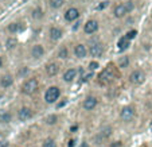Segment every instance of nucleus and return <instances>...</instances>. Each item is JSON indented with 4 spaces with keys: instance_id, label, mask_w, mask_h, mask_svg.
<instances>
[{
    "instance_id": "1",
    "label": "nucleus",
    "mask_w": 152,
    "mask_h": 147,
    "mask_svg": "<svg viewBox=\"0 0 152 147\" xmlns=\"http://www.w3.org/2000/svg\"><path fill=\"white\" fill-rule=\"evenodd\" d=\"M38 88H39V81H38V78L31 77V78L24 81V84L22 85V93H23V95H27V96H31L37 92Z\"/></svg>"
},
{
    "instance_id": "2",
    "label": "nucleus",
    "mask_w": 152,
    "mask_h": 147,
    "mask_svg": "<svg viewBox=\"0 0 152 147\" xmlns=\"http://www.w3.org/2000/svg\"><path fill=\"white\" fill-rule=\"evenodd\" d=\"M59 97H61V89L58 87H55V85L49 87L46 89V92H45V101H46L47 104L57 103Z\"/></svg>"
},
{
    "instance_id": "3",
    "label": "nucleus",
    "mask_w": 152,
    "mask_h": 147,
    "mask_svg": "<svg viewBox=\"0 0 152 147\" xmlns=\"http://www.w3.org/2000/svg\"><path fill=\"white\" fill-rule=\"evenodd\" d=\"M110 135H112V128H110V127L102 128V130L98 131V132L94 135V138H93V140H94V144H102V143H105L106 139L109 138Z\"/></svg>"
},
{
    "instance_id": "4",
    "label": "nucleus",
    "mask_w": 152,
    "mask_h": 147,
    "mask_svg": "<svg viewBox=\"0 0 152 147\" xmlns=\"http://www.w3.org/2000/svg\"><path fill=\"white\" fill-rule=\"evenodd\" d=\"M128 80H129V82L133 84V85H140V84H143L144 80H145V73L140 69H136L129 74Z\"/></svg>"
},
{
    "instance_id": "5",
    "label": "nucleus",
    "mask_w": 152,
    "mask_h": 147,
    "mask_svg": "<svg viewBox=\"0 0 152 147\" xmlns=\"http://www.w3.org/2000/svg\"><path fill=\"white\" fill-rule=\"evenodd\" d=\"M135 108L132 105H126L121 110L120 112V119L124 121V123H129V121H132L133 118H135Z\"/></svg>"
},
{
    "instance_id": "6",
    "label": "nucleus",
    "mask_w": 152,
    "mask_h": 147,
    "mask_svg": "<svg viewBox=\"0 0 152 147\" xmlns=\"http://www.w3.org/2000/svg\"><path fill=\"white\" fill-rule=\"evenodd\" d=\"M98 29H100V23H98V20H96V19L86 20V23L83 24V32L88 35H92V34H94V32H97Z\"/></svg>"
},
{
    "instance_id": "7",
    "label": "nucleus",
    "mask_w": 152,
    "mask_h": 147,
    "mask_svg": "<svg viewBox=\"0 0 152 147\" xmlns=\"http://www.w3.org/2000/svg\"><path fill=\"white\" fill-rule=\"evenodd\" d=\"M89 54L92 58H94L96 60H98L100 57H102L104 54V46L102 43H100V42H97V43H93L92 46L89 47Z\"/></svg>"
},
{
    "instance_id": "8",
    "label": "nucleus",
    "mask_w": 152,
    "mask_h": 147,
    "mask_svg": "<svg viewBox=\"0 0 152 147\" xmlns=\"http://www.w3.org/2000/svg\"><path fill=\"white\" fill-rule=\"evenodd\" d=\"M32 116H34V111L30 107H22L18 111V119H19V121H27Z\"/></svg>"
},
{
    "instance_id": "9",
    "label": "nucleus",
    "mask_w": 152,
    "mask_h": 147,
    "mask_svg": "<svg viewBox=\"0 0 152 147\" xmlns=\"http://www.w3.org/2000/svg\"><path fill=\"white\" fill-rule=\"evenodd\" d=\"M80 18V10L75 8V7H70L65 11L63 14V19L66 22H75V20Z\"/></svg>"
},
{
    "instance_id": "10",
    "label": "nucleus",
    "mask_w": 152,
    "mask_h": 147,
    "mask_svg": "<svg viewBox=\"0 0 152 147\" xmlns=\"http://www.w3.org/2000/svg\"><path fill=\"white\" fill-rule=\"evenodd\" d=\"M30 54H31V57L34 58V60H40V58L45 57V54H46V50H45L43 45L37 43V45H34V46L31 47V50H30Z\"/></svg>"
},
{
    "instance_id": "11",
    "label": "nucleus",
    "mask_w": 152,
    "mask_h": 147,
    "mask_svg": "<svg viewBox=\"0 0 152 147\" xmlns=\"http://www.w3.org/2000/svg\"><path fill=\"white\" fill-rule=\"evenodd\" d=\"M128 8H126L125 3H118L117 6H115V8H113V16L117 18V19H123V18H125L126 15H128Z\"/></svg>"
},
{
    "instance_id": "12",
    "label": "nucleus",
    "mask_w": 152,
    "mask_h": 147,
    "mask_svg": "<svg viewBox=\"0 0 152 147\" xmlns=\"http://www.w3.org/2000/svg\"><path fill=\"white\" fill-rule=\"evenodd\" d=\"M78 76V70L75 69V68H69V69H66L65 72H63L62 74V81L63 82H73V81L77 78Z\"/></svg>"
},
{
    "instance_id": "13",
    "label": "nucleus",
    "mask_w": 152,
    "mask_h": 147,
    "mask_svg": "<svg viewBox=\"0 0 152 147\" xmlns=\"http://www.w3.org/2000/svg\"><path fill=\"white\" fill-rule=\"evenodd\" d=\"M97 104H98V98L96 96H88V97H85V100L82 103V108L85 111H93L97 107Z\"/></svg>"
},
{
    "instance_id": "14",
    "label": "nucleus",
    "mask_w": 152,
    "mask_h": 147,
    "mask_svg": "<svg viewBox=\"0 0 152 147\" xmlns=\"http://www.w3.org/2000/svg\"><path fill=\"white\" fill-rule=\"evenodd\" d=\"M89 54V50L86 49V46L83 43H78L74 46V55L78 60H83L86 58V55Z\"/></svg>"
},
{
    "instance_id": "15",
    "label": "nucleus",
    "mask_w": 152,
    "mask_h": 147,
    "mask_svg": "<svg viewBox=\"0 0 152 147\" xmlns=\"http://www.w3.org/2000/svg\"><path fill=\"white\" fill-rule=\"evenodd\" d=\"M49 35H50V39L51 40H59L61 38L63 37V31L61 27L53 26V27H50V30H49Z\"/></svg>"
},
{
    "instance_id": "16",
    "label": "nucleus",
    "mask_w": 152,
    "mask_h": 147,
    "mask_svg": "<svg viewBox=\"0 0 152 147\" xmlns=\"http://www.w3.org/2000/svg\"><path fill=\"white\" fill-rule=\"evenodd\" d=\"M12 84H14V77L11 74H3L0 76V87L7 89V88L12 87Z\"/></svg>"
},
{
    "instance_id": "17",
    "label": "nucleus",
    "mask_w": 152,
    "mask_h": 147,
    "mask_svg": "<svg viewBox=\"0 0 152 147\" xmlns=\"http://www.w3.org/2000/svg\"><path fill=\"white\" fill-rule=\"evenodd\" d=\"M46 73L50 77H55V76L59 73V65L57 62H50L46 65Z\"/></svg>"
},
{
    "instance_id": "18",
    "label": "nucleus",
    "mask_w": 152,
    "mask_h": 147,
    "mask_svg": "<svg viewBox=\"0 0 152 147\" xmlns=\"http://www.w3.org/2000/svg\"><path fill=\"white\" fill-rule=\"evenodd\" d=\"M12 121V115L8 111H0V124H8Z\"/></svg>"
},
{
    "instance_id": "19",
    "label": "nucleus",
    "mask_w": 152,
    "mask_h": 147,
    "mask_svg": "<svg viewBox=\"0 0 152 147\" xmlns=\"http://www.w3.org/2000/svg\"><path fill=\"white\" fill-rule=\"evenodd\" d=\"M129 62H131L129 55H121V57H118V60H117V65L120 69H126V68L129 66Z\"/></svg>"
},
{
    "instance_id": "20",
    "label": "nucleus",
    "mask_w": 152,
    "mask_h": 147,
    "mask_svg": "<svg viewBox=\"0 0 152 147\" xmlns=\"http://www.w3.org/2000/svg\"><path fill=\"white\" fill-rule=\"evenodd\" d=\"M43 16H45V12H43V10L40 8V7H35V8H32V11H31L32 19L40 20V19H43Z\"/></svg>"
},
{
    "instance_id": "21",
    "label": "nucleus",
    "mask_w": 152,
    "mask_h": 147,
    "mask_svg": "<svg viewBox=\"0 0 152 147\" xmlns=\"http://www.w3.org/2000/svg\"><path fill=\"white\" fill-rule=\"evenodd\" d=\"M58 58H61V60H67L69 58V49H67V46H61L59 49H58Z\"/></svg>"
},
{
    "instance_id": "22",
    "label": "nucleus",
    "mask_w": 152,
    "mask_h": 147,
    "mask_svg": "<svg viewBox=\"0 0 152 147\" xmlns=\"http://www.w3.org/2000/svg\"><path fill=\"white\" fill-rule=\"evenodd\" d=\"M7 30H8L11 34H15V32H19L23 30V24L22 23H10Z\"/></svg>"
},
{
    "instance_id": "23",
    "label": "nucleus",
    "mask_w": 152,
    "mask_h": 147,
    "mask_svg": "<svg viewBox=\"0 0 152 147\" xmlns=\"http://www.w3.org/2000/svg\"><path fill=\"white\" fill-rule=\"evenodd\" d=\"M18 46V39L15 37H10L6 40V49L7 50H14Z\"/></svg>"
},
{
    "instance_id": "24",
    "label": "nucleus",
    "mask_w": 152,
    "mask_h": 147,
    "mask_svg": "<svg viewBox=\"0 0 152 147\" xmlns=\"http://www.w3.org/2000/svg\"><path fill=\"white\" fill-rule=\"evenodd\" d=\"M128 46H129V39H126V37H123L118 39V42H117L118 50H125Z\"/></svg>"
},
{
    "instance_id": "25",
    "label": "nucleus",
    "mask_w": 152,
    "mask_h": 147,
    "mask_svg": "<svg viewBox=\"0 0 152 147\" xmlns=\"http://www.w3.org/2000/svg\"><path fill=\"white\" fill-rule=\"evenodd\" d=\"M49 4L53 10H59L65 4V0H49Z\"/></svg>"
},
{
    "instance_id": "26",
    "label": "nucleus",
    "mask_w": 152,
    "mask_h": 147,
    "mask_svg": "<svg viewBox=\"0 0 152 147\" xmlns=\"http://www.w3.org/2000/svg\"><path fill=\"white\" fill-rule=\"evenodd\" d=\"M42 147H57V142L53 138H46L42 142Z\"/></svg>"
},
{
    "instance_id": "27",
    "label": "nucleus",
    "mask_w": 152,
    "mask_h": 147,
    "mask_svg": "<svg viewBox=\"0 0 152 147\" xmlns=\"http://www.w3.org/2000/svg\"><path fill=\"white\" fill-rule=\"evenodd\" d=\"M100 78L101 80H105V81H110L113 78V73H112V70H104L102 73H101V76H100Z\"/></svg>"
},
{
    "instance_id": "28",
    "label": "nucleus",
    "mask_w": 152,
    "mask_h": 147,
    "mask_svg": "<svg viewBox=\"0 0 152 147\" xmlns=\"http://www.w3.org/2000/svg\"><path fill=\"white\" fill-rule=\"evenodd\" d=\"M45 121H46V124H49V126H53V124H57L58 121V116L57 115H49L46 119H45Z\"/></svg>"
},
{
    "instance_id": "29",
    "label": "nucleus",
    "mask_w": 152,
    "mask_h": 147,
    "mask_svg": "<svg viewBox=\"0 0 152 147\" xmlns=\"http://www.w3.org/2000/svg\"><path fill=\"white\" fill-rule=\"evenodd\" d=\"M98 68H100V64H98L97 61H92V62H89V66H88V69H89L90 72H96Z\"/></svg>"
},
{
    "instance_id": "30",
    "label": "nucleus",
    "mask_w": 152,
    "mask_h": 147,
    "mask_svg": "<svg viewBox=\"0 0 152 147\" xmlns=\"http://www.w3.org/2000/svg\"><path fill=\"white\" fill-rule=\"evenodd\" d=\"M125 6H126V8H128V12H129V14H131V12L133 11V8H135V4H133L132 0H129V1H125Z\"/></svg>"
},
{
    "instance_id": "31",
    "label": "nucleus",
    "mask_w": 152,
    "mask_h": 147,
    "mask_svg": "<svg viewBox=\"0 0 152 147\" xmlns=\"http://www.w3.org/2000/svg\"><path fill=\"white\" fill-rule=\"evenodd\" d=\"M0 147H8V140L3 135H0Z\"/></svg>"
},
{
    "instance_id": "32",
    "label": "nucleus",
    "mask_w": 152,
    "mask_h": 147,
    "mask_svg": "<svg viewBox=\"0 0 152 147\" xmlns=\"http://www.w3.org/2000/svg\"><path fill=\"white\" fill-rule=\"evenodd\" d=\"M27 73H28V68H27V66H23L22 69L19 70V73H18V74H19V77H24Z\"/></svg>"
},
{
    "instance_id": "33",
    "label": "nucleus",
    "mask_w": 152,
    "mask_h": 147,
    "mask_svg": "<svg viewBox=\"0 0 152 147\" xmlns=\"http://www.w3.org/2000/svg\"><path fill=\"white\" fill-rule=\"evenodd\" d=\"M136 34H137V32H136V30H132V31H128L126 32V39H132V38H135L136 37Z\"/></svg>"
},
{
    "instance_id": "34",
    "label": "nucleus",
    "mask_w": 152,
    "mask_h": 147,
    "mask_svg": "<svg viewBox=\"0 0 152 147\" xmlns=\"http://www.w3.org/2000/svg\"><path fill=\"white\" fill-rule=\"evenodd\" d=\"M108 4H109L108 1H102V3H101L100 6H97V10H104L106 6H108Z\"/></svg>"
},
{
    "instance_id": "35",
    "label": "nucleus",
    "mask_w": 152,
    "mask_h": 147,
    "mask_svg": "<svg viewBox=\"0 0 152 147\" xmlns=\"http://www.w3.org/2000/svg\"><path fill=\"white\" fill-rule=\"evenodd\" d=\"M80 147H89V143H88V142H82V143L80 144Z\"/></svg>"
},
{
    "instance_id": "36",
    "label": "nucleus",
    "mask_w": 152,
    "mask_h": 147,
    "mask_svg": "<svg viewBox=\"0 0 152 147\" xmlns=\"http://www.w3.org/2000/svg\"><path fill=\"white\" fill-rule=\"evenodd\" d=\"M0 68H3V57L0 55Z\"/></svg>"
},
{
    "instance_id": "37",
    "label": "nucleus",
    "mask_w": 152,
    "mask_h": 147,
    "mask_svg": "<svg viewBox=\"0 0 152 147\" xmlns=\"http://www.w3.org/2000/svg\"><path fill=\"white\" fill-rule=\"evenodd\" d=\"M0 47H1V45H0Z\"/></svg>"
},
{
    "instance_id": "38",
    "label": "nucleus",
    "mask_w": 152,
    "mask_h": 147,
    "mask_svg": "<svg viewBox=\"0 0 152 147\" xmlns=\"http://www.w3.org/2000/svg\"><path fill=\"white\" fill-rule=\"evenodd\" d=\"M105 1H108V0H105Z\"/></svg>"
}]
</instances>
